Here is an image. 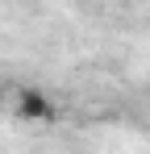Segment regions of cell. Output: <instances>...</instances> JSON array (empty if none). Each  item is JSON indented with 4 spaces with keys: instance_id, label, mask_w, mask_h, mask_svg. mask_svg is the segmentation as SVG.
Instances as JSON below:
<instances>
[{
    "instance_id": "cell-2",
    "label": "cell",
    "mask_w": 150,
    "mask_h": 154,
    "mask_svg": "<svg viewBox=\"0 0 150 154\" xmlns=\"http://www.w3.org/2000/svg\"><path fill=\"white\" fill-rule=\"evenodd\" d=\"M4 108H8V88L0 83V117H4Z\"/></svg>"
},
{
    "instance_id": "cell-3",
    "label": "cell",
    "mask_w": 150,
    "mask_h": 154,
    "mask_svg": "<svg viewBox=\"0 0 150 154\" xmlns=\"http://www.w3.org/2000/svg\"><path fill=\"white\" fill-rule=\"evenodd\" d=\"M21 4H25V0H21Z\"/></svg>"
},
{
    "instance_id": "cell-1",
    "label": "cell",
    "mask_w": 150,
    "mask_h": 154,
    "mask_svg": "<svg viewBox=\"0 0 150 154\" xmlns=\"http://www.w3.org/2000/svg\"><path fill=\"white\" fill-rule=\"evenodd\" d=\"M13 112L29 121V125H54V117H58V108L50 100L42 88H17L13 92Z\"/></svg>"
}]
</instances>
